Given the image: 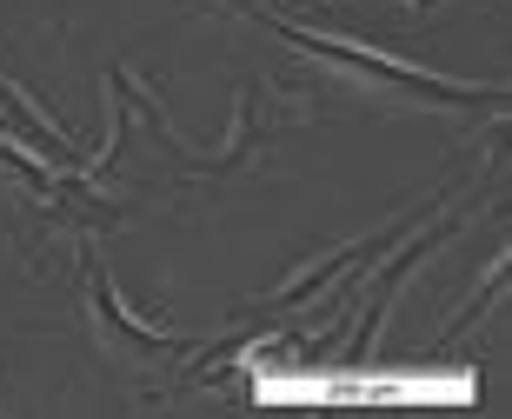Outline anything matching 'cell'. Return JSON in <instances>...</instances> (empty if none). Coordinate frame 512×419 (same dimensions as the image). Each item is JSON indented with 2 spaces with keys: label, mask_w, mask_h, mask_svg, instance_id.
Here are the masks:
<instances>
[{
  "label": "cell",
  "mask_w": 512,
  "mask_h": 419,
  "mask_svg": "<svg viewBox=\"0 0 512 419\" xmlns=\"http://www.w3.org/2000/svg\"><path fill=\"white\" fill-rule=\"evenodd\" d=\"M273 34L293 40V47H300V54H313V60H333V67H346V74L366 80V87H386V94L439 100V107H473V100H499V87H459V80H439V74H419V67H399V60L366 54V47H346V40H320V34H306V27H286V20H273Z\"/></svg>",
  "instance_id": "6da1fadb"
}]
</instances>
